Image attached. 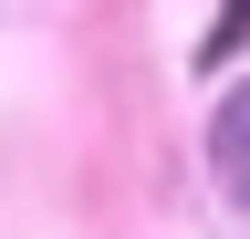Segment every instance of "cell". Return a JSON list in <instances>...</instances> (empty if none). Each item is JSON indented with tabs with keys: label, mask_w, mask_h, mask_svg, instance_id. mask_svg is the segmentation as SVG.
<instances>
[{
	"label": "cell",
	"mask_w": 250,
	"mask_h": 239,
	"mask_svg": "<svg viewBox=\"0 0 250 239\" xmlns=\"http://www.w3.org/2000/svg\"><path fill=\"white\" fill-rule=\"evenodd\" d=\"M208 156H219V187L250 208V83H240L229 104H219V125H208Z\"/></svg>",
	"instance_id": "6da1fadb"
}]
</instances>
